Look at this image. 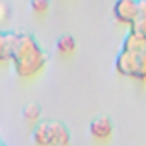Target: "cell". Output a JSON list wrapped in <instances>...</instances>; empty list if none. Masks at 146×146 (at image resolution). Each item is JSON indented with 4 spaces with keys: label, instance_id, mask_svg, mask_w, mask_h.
Wrapping results in <instances>:
<instances>
[{
    "label": "cell",
    "instance_id": "1",
    "mask_svg": "<svg viewBox=\"0 0 146 146\" xmlns=\"http://www.w3.org/2000/svg\"><path fill=\"white\" fill-rule=\"evenodd\" d=\"M11 57L16 64L17 74H21L24 78L33 76L45 64L41 50L38 48L35 40L29 38V36H12Z\"/></svg>",
    "mask_w": 146,
    "mask_h": 146
},
{
    "label": "cell",
    "instance_id": "2",
    "mask_svg": "<svg viewBox=\"0 0 146 146\" xmlns=\"http://www.w3.org/2000/svg\"><path fill=\"white\" fill-rule=\"evenodd\" d=\"M35 143L38 146H67L69 132L58 122H43L35 127Z\"/></svg>",
    "mask_w": 146,
    "mask_h": 146
},
{
    "label": "cell",
    "instance_id": "3",
    "mask_svg": "<svg viewBox=\"0 0 146 146\" xmlns=\"http://www.w3.org/2000/svg\"><path fill=\"white\" fill-rule=\"evenodd\" d=\"M113 17L117 23L125 26H134L139 16V2L137 0H117L112 9Z\"/></svg>",
    "mask_w": 146,
    "mask_h": 146
},
{
    "label": "cell",
    "instance_id": "4",
    "mask_svg": "<svg viewBox=\"0 0 146 146\" xmlns=\"http://www.w3.org/2000/svg\"><path fill=\"white\" fill-rule=\"evenodd\" d=\"M112 131H113V125L108 117H98L90 124V134L98 141L108 139L112 136Z\"/></svg>",
    "mask_w": 146,
    "mask_h": 146
},
{
    "label": "cell",
    "instance_id": "5",
    "mask_svg": "<svg viewBox=\"0 0 146 146\" xmlns=\"http://www.w3.org/2000/svg\"><path fill=\"white\" fill-rule=\"evenodd\" d=\"M55 50H57L58 55H64V57L72 55V53H74V50H76V40L72 38L70 35H64V36H60L57 40Z\"/></svg>",
    "mask_w": 146,
    "mask_h": 146
},
{
    "label": "cell",
    "instance_id": "6",
    "mask_svg": "<svg viewBox=\"0 0 146 146\" xmlns=\"http://www.w3.org/2000/svg\"><path fill=\"white\" fill-rule=\"evenodd\" d=\"M132 28H134V33L146 36V0L139 2V16H137V21L134 23Z\"/></svg>",
    "mask_w": 146,
    "mask_h": 146
},
{
    "label": "cell",
    "instance_id": "7",
    "mask_svg": "<svg viewBox=\"0 0 146 146\" xmlns=\"http://www.w3.org/2000/svg\"><path fill=\"white\" fill-rule=\"evenodd\" d=\"M40 107L38 105H35V103H29V105H26V108H24V112H23V115H24V120L26 122H29V124H36L38 122V119H40Z\"/></svg>",
    "mask_w": 146,
    "mask_h": 146
},
{
    "label": "cell",
    "instance_id": "8",
    "mask_svg": "<svg viewBox=\"0 0 146 146\" xmlns=\"http://www.w3.org/2000/svg\"><path fill=\"white\" fill-rule=\"evenodd\" d=\"M11 52H12V38L7 43V38L0 36V62H4L5 58H9Z\"/></svg>",
    "mask_w": 146,
    "mask_h": 146
},
{
    "label": "cell",
    "instance_id": "9",
    "mask_svg": "<svg viewBox=\"0 0 146 146\" xmlns=\"http://www.w3.org/2000/svg\"><path fill=\"white\" fill-rule=\"evenodd\" d=\"M50 9V2L48 0H31V11L38 16L45 14Z\"/></svg>",
    "mask_w": 146,
    "mask_h": 146
},
{
    "label": "cell",
    "instance_id": "10",
    "mask_svg": "<svg viewBox=\"0 0 146 146\" xmlns=\"http://www.w3.org/2000/svg\"><path fill=\"white\" fill-rule=\"evenodd\" d=\"M7 19H9V7L0 4V24H4Z\"/></svg>",
    "mask_w": 146,
    "mask_h": 146
}]
</instances>
